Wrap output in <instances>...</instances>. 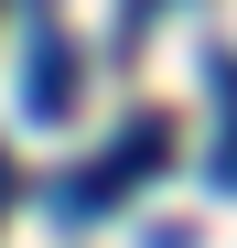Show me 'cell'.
<instances>
[{"instance_id": "cell-2", "label": "cell", "mask_w": 237, "mask_h": 248, "mask_svg": "<svg viewBox=\"0 0 237 248\" xmlns=\"http://www.w3.org/2000/svg\"><path fill=\"white\" fill-rule=\"evenodd\" d=\"M216 173H237V140H216Z\"/></svg>"}, {"instance_id": "cell-1", "label": "cell", "mask_w": 237, "mask_h": 248, "mask_svg": "<svg viewBox=\"0 0 237 248\" xmlns=\"http://www.w3.org/2000/svg\"><path fill=\"white\" fill-rule=\"evenodd\" d=\"M65 97H75V54L32 44V119H65Z\"/></svg>"}]
</instances>
